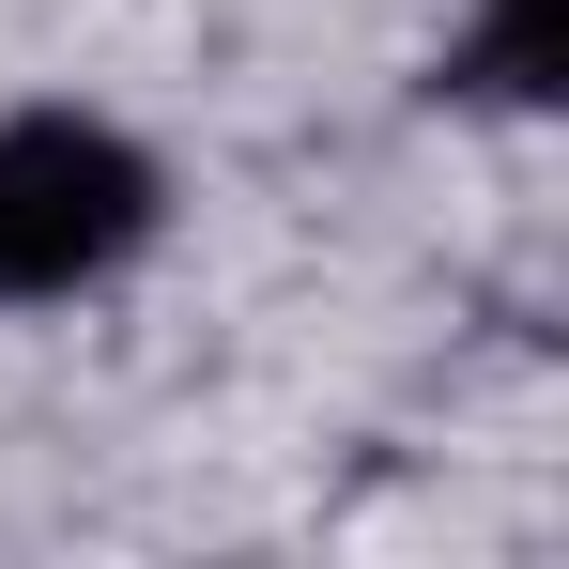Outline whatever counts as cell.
I'll return each mask as SVG.
<instances>
[{
  "label": "cell",
  "mask_w": 569,
  "mask_h": 569,
  "mask_svg": "<svg viewBox=\"0 0 569 569\" xmlns=\"http://www.w3.org/2000/svg\"><path fill=\"white\" fill-rule=\"evenodd\" d=\"M170 216V170L93 108H0V308H62L123 278Z\"/></svg>",
  "instance_id": "obj_1"
},
{
  "label": "cell",
  "mask_w": 569,
  "mask_h": 569,
  "mask_svg": "<svg viewBox=\"0 0 569 569\" xmlns=\"http://www.w3.org/2000/svg\"><path fill=\"white\" fill-rule=\"evenodd\" d=\"M447 93H477V108H539V93H555V0H477L462 47H447Z\"/></svg>",
  "instance_id": "obj_2"
}]
</instances>
